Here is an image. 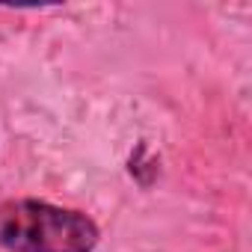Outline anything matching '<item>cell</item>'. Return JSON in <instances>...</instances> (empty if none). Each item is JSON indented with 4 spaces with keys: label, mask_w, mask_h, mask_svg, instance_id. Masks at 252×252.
<instances>
[{
    "label": "cell",
    "mask_w": 252,
    "mask_h": 252,
    "mask_svg": "<svg viewBox=\"0 0 252 252\" xmlns=\"http://www.w3.org/2000/svg\"><path fill=\"white\" fill-rule=\"evenodd\" d=\"M98 222L74 208L39 199L0 202V246L6 252H92Z\"/></svg>",
    "instance_id": "6da1fadb"
}]
</instances>
